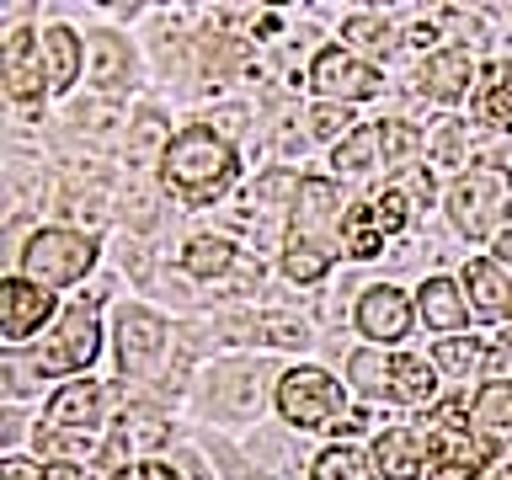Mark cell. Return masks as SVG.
Segmentation results:
<instances>
[{"label": "cell", "instance_id": "obj_28", "mask_svg": "<svg viewBox=\"0 0 512 480\" xmlns=\"http://www.w3.org/2000/svg\"><path fill=\"white\" fill-rule=\"evenodd\" d=\"M219 411L230 416H256L262 411V379L251 374V368H235V374L219 379Z\"/></svg>", "mask_w": 512, "mask_h": 480}, {"label": "cell", "instance_id": "obj_21", "mask_svg": "<svg viewBox=\"0 0 512 480\" xmlns=\"http://www.w3.org/2000/svg\"><path fill=\"white\" fill-rule=\"evenodd\" d=\"M432 390H438V374H432L427 358H395V363H390V400L427 406Z\"/></svg>", "mask_w": 512, "mask_h": 480}, {"label": "cell", "instance_id": "obj_40", "mask_svg": "<svg viewBox=\"0 0 512 480\" xmlns=\"http://www.w3.org/2000/svg\"><path fill=\"white\" fill-rule=\"evenodd\" d=\"M491 251H496V262H502V267H512V224H507L502 235H496V246H491Z\"/></svg>", "mask_w": 512, "mask_h": 480}, {"label": "cell", "instance_id": "obj_6", "mask_svg": "<svg viewBox=\"0 0 512 480\" xmlns=\"http://www.w3.org/2000/svg\"><path fill=\"white\" fill-rule=\"evenodd\" d=\"M342 219L347 214L336 208V182H326V176H304V187L294 198V235H288V246L336 256V230H342Z\"/></svg>", "mask_w": 512, "mask_h": 480}, {"label": "cell", "instance_id": "obj_17", "mask_svg": "<svg viewBox=\"0 0 512 480\" xmlns=\"http://www.w3.org/2000/svg\"><path fill=\"white\" fill-rule=\"evenodd\" d=\"M464 288H470L475 315H486V320H507L512 315V283L502 278L496 262H470L464 267Z\"/></svg>", "mask_w": 512, "mask_h": 480}, {"label": "cell", "instance_id": "obj_5", "mask_svg": "<svg viewBox=\"0 0 512 480\" xmlns=\"http://www.w3.org/2000/svg\"><path fill=\"white\" fill-rule=\"evenodd\" d=\"M342 384L320 368H288L278 379V411L294 422L299 432H315V427H336L342 422Z\"/></svg>", "mask_w": 512, "mask_h": 480}, {"label": "cell", "instance_id": "obj_19", "mask_svg": "<svg viewBox=\"0 0 512 480\" xmlns=\"http://www.w3.org/2000/svg\"><path fill=\"white\" fill-rule=\"evenodd\" d=\"M43 64H48V91H70L80 75V38L70 27L43 32Z\"/></svg>", "mask_w": 512, "mask_h": 480}, {"label": "cell", "instance_id": "obj_22", "mask_svg": "<svg viewBox=\"0 0 512 480\" xmlns=\"http://www.w3.org/2000/svg\"><path fill=\"white\" fill-rule=\"evenodd\" d=\"M230 331H246L251 342H272V347H304L310 326L294 315H251V320H230Z\"/></svg>", "mask_w": 512, "mask_h": 480}, {"label": "cell", "instance_id": "obj_39", "mask_svg": "<svg viewBox=\"0 0 512 480\" xmlns=\"http://www.w3.org/2000/svg\"><path fill=\"white\" fill-rule=\"evenodd\" d=\"M112 480H182L171 470V464H155V459H144V464H128V470H118Z\"/></svg>", "mask_w": 512, "mask_h": 480}, {"label": "cell", "instance_id": "obj_23", "mask_svg": "<svg viewBox=\"0 0 512 480\" xmlns=\"http://www.w3.org/2000/svg\"><path fill=\"white\" fill-rule=\"evenodd\" d=\"M310 475L315 480H379V464L368 459V454H358V448L336 443V448H326V454L315 459Z\"/></svg>", "mask_w": 512, "mask_h": 480}, {"label": "cell", "instance_id": "obj_34", "mask_svg": "<svg viewBox=\"0 0 512 480\" xmlns=\"http://www.w3.org/2000/svg\"><path fill=\"white\" fill-rule=\"evenodd\" d=\"M475 422H486L491 432H512V384H480L475 395Z\"/></svg>", "mask_w": 512, "mask_h": 480}, {"label": "cell", "instance_id": "obj_33", "mask_svg": "<svg viewBox=\"0 0 512 480\" xmlns=\"http://www.w3.org/2000/svg\"><path fill=\"white\" fill-rule=\"evenodd\" d=\"M38 448L54 454L59 464H75V459H91L96 454V432H59V427H38Z\"/></svg>", "mask_w": 512, "mask_h": 480}, {"label": "cell", "instance_id": "obj_15", "mask_svg": "<svg viewBox=\"0 0 512 480\" xmlns=\"http://www.w3.org/2000/svg\"><path fill=\"white\" fill-rule=\"evenodd\" d=\"M96 422H102V390H96L91 379H70L54 400H48V422H43V427L96 432Z\"/></svg>", "mask_w": 512, "mask_h": 480}, {"label": "cell", "instance_id": "obj_38", "mask_svg": "<svg viewBox=\"0 0 512 480\" xmlns=\"http://www.w3.org/2000/svg\"><path fill=\"white\" fill-rule=\"evenodd\" d=\"M347 123H352V118H347L342 102H320V107L310 112V134H315V139H342Z\"/></svg>", "mask_w": 512, "mask_h": 480}, {"label": "cell", "instance_id": "obj_16", "mask_svg": "<svg viewBox=\"0 0 512 480\" xmlns=\"http://www.w3.org/2000/svg\"><path fill=\"white\" fill-rule=\"evenodd\" d=\"M470 112L491 128H512V64H486V75L470 91Z\"/></svg>", "mask_w": 512, "mask_h": 480}, {"label": "cell", "instance_id": "obj_25", "mask_svg": "<svg viewBox=\"0 0 512 480\" xmlns=\"http://www.w3.org/2000/svg\"><path fill=\"white\" fill-rule=\"evenodd\" d=\"M347 379H352V390L368 395V400L390 395V363H384V352H374V347L352 352V358H347Z\"/></svg>", "mask_w": 512, "mask_h": 480}, {"label": "cell", "instance_id": "obj_11", "mask_svg": "<svg viewBox=\"0 0 512 480\" xmlns=\"http://www.w3.org/2000/svg\"><path fill=\"white\" fill-rule=\"evenodd\" d=\"M470 48H438V54L422 59V70H416V96H427V102H454V96L470 91Z\"/></svg>", "mask_w": 512, "mask_h": 480}, {"label": "cell", "instance_id": "obj_20", "mask_svg": "<svg viewBox=\"0 0 512 480\" xmlns=\"http://www.w3.org/2000/svg\"><path fill=\"white\" fill-rule=\"evenodd\" d=\"M342 38H347V54H358V59L368 64V59H384V54H390L395 32H390V22H384V16L358 11V16H347Z\"/></svg>", "mask_w": 512, "mask_h": 480}, {"label": "cell", "instance_id": "obj_35", "mask_svg": "<svg viewBox=\"0 0 512 480\" xmlns=\"http://www.w3.org/2000/svg\"><path fill=\"white\" fill-rule=\"evenodd\" d=\"M283 272H288L294 283H320V278L331 272V256H326V251H294V246H288V251H283Z\"/></svg>", "mask_w": 512, "mask_h": 480}, {"label": "cell", "instance_id": "obj_2", "mask_svg": "<svg viewBox=\"0 0 512 480\" xmlns=\"http://www.w3.org/2000/svg\"><path fill=\"white\" fill-rule=\"evenodd\" d=\"M448 219L470 240L491 235L502 219H512V171L502 166H470L448 187Z\"/></svg>", "mask_w": 512, "mask_h": 480}, {"label": "cell", "instance_id": "obj_1", "mask_svg": "<svg viewBox=\"0 0 512 480\" xmlns=\"http://www.w3.org/2000/svg\"><path fill=\"white\" fill-rule=\"evenodd\" d=\"M160 176H166V187H171L176 203L208 208L224 187L235 182V150H230V139H224V134L192 123V128H182V134L171 139L166 160H160Z\"/></svg>", "mask_w": 512, "mask_h": 480}, {"label": "cell", "instance_id": "obj_3", "mask_svg": "<svg viewBox=\"0 0 512 480\" xmlns=\"http://www.w3.org/2000/svg\"><path fill=\"white\" fill-rule=\"evenodd\" d=\"M96 262V240L80 230H38L22 246V278L38 288H59V283H80Z\"/></svg>", "mask_w": 512, "mask_h": 480}, {"label": "cell", "instance_id": "obj_10", "mask_svg": "<svg viewBox=\"0 0 512 480\" xmlns=\"http://www.w3.org/2000/svg\"><path fill=\"white\" fill-rule=\"evenodd\" d=\"M48 315H54V294H48V288H38L32 278H6L0 283V336H6L11 347H22Z\"/></svg>", "mask_w": 512, "mask_h": 480}, {"label": "cell", "instance_id": "obj_4", "mask_svg": "<svg viewBox=\"0 0 512 480\" xmlns=\"http://www.w3.org/2000/svg\"><path fill=\"white\" fill-rule=\"evenodd\" d=\"M96 304H102V294H91V299H80L70 315L59 320V331H54V347L38 352L27 368L22 363H6V384H16L22 374H75V368H91L96 358Z\"/></svg>", "mask_w": 512, "mask_h": 480}, {"label": "cell", "instance_id": "obj_29", "mask_svg": "<svg viewBox=\"0 0 512 480\" xmlns=\"http://www.w3.org/2000/svg\"><path fill=\"white\" fill-rule=\"evenodd\" d=\"M368 214H374V224H379V235H400L411 224V214H416V198L400 182H390L379 192V198H368Z\"/></svg>", "mask_w": 512, "mask_h": 480}, {"label": "cell", "instance_id": "obj_13", "mask_svg": "<svg viewBox=\"0 0 512 480\" xmlns=\"http://www.w3.org/2000/svg\"><path fill=\"white\" fill-rule=\"evenodd\" d=\"M374 464L384 480H416L427 470V432L422 427H390L374 438Z\"/></svg>", "mask_w": 512, "mask_h": 480}, {"label": "cell", "instance_id": "obj_7", "mask_svg": "<svg viewBox=\"0 0 512 480\" xmlns=\"http://www.w3.org/2000/svg\"><path fill=\"white\" fill-rule=\"evenodd\" d=\"M491 454H496V443L486 438V432L438 427V422H432V432H427V475L432 480H480V470L491 464Z\"/></svg>", "mask_w": 512, "mask_h": 480}, {"label": "cell", "instance_id": "obj_41", "mask_svg": "<svg viewBox=\"0 0 512 480\" xmlns=\"http://www.w3.org/2000/svg\"><path fill=\"white\" fill-rule=\"evenodd\" d=\"M411 43H416V48H427V43H438V32H432L427 22H416V27H411Z\"/></svg>", "mask_w": 512, "mask_h": 480}, {"label": "cell", "instance_id": "obj_30", "mask_svg": "<svg viewBox=\"0 0 512 480\" xmlns=\"http://www.w3.org/2000/svg\"><path fill=\"white\" fill-rule=\"evenodd\" d=\"M342 246L358 256V262H368V256H379V251H384V235H379L374 214H368V203L347 208V219H342Z\"/></svg>", "mask_w": 512, "mask_h": 480}, {"label": "cell", "instance_id": "obj_26", "mask_svg": "<svg viewBox=\"0 0 512 480\" xmlns=\"http://www.w3.org/2000/svg\"><path fill=\"white\" fill-rule=\"evenodd\" d=\"M171 150V134L166 123H160V112H139L134 118V139H128V160H139V166H160Z\"/></svg>", "mask_w": 512, "mask_h": 480}, {"label": "cell", "instance_id": "obj_8", "mask_svg": "<svg viewBox=\"0 0 512 480\" xmlns=\"http://www.w3.org/2000/svg\"><path fill=\"white\" fill-rule=\"evenodd\" d=\"M304 86H315L326 102H363V96H379V70L374 64H363L358 54H347V48H320L310 59V80Z\"/></svg>", "mask_w": 512, "mask_h": 480}, {"label": "cell", "instance_id": "obj_24", "mask_svg": "<svg viewBox=\"0 0 512 480\" xmlns=\"http://www.w3.org/2000/svg\"><path fill=\"white\" fill-rule=\"evenodd\" d=\"M182 267L192 272V278H219V272L235 267V246H230V240H219V235H198V240H187Z\"/></svg>", "mask_w": 512, "mask_h": 480}, {"label": "cell", "instance_id": "obj_12", "mask_svg": "<svg viewBox=\"0 0 512 480\" xmlns=\"http://www.w3.org/2000/svg\"><path fill=\"white\" fill-rule=\"evenodd\" d=\"M358 331L374 336V342H400V336L411 331V299L390 283L368 288L358 299Z\"/></svg>", "mask_w": 512, "mask_h": 480}, {"label": "cell", "instance_id": "obj_32", "mask_svg": "<svg viewBox=\"0 0 512 480\" xmlns=\"http://www.w3.org/2000/svg\"><path fill=\"white\" fill-rule=\"evenodd\" d=\"M432 363L448 368L454 379H470L480 368V342H475V336H443V342L432 347Z\"/></svg>", "mask_w": 512, "mask_h": 480}, {"label": "cell", "instance_id": "obj_9", "mask_svg": "<svg viewBox=\"0 0 512 480\" xmlns=\"http://www.w3.org/2000/svg\"><path fill=\"white\" fill-rule=\"evenodd\" d=\"M0 86H6L11 102L38 107L43 86H48V64H43V38L38 32H11L6 48H0Z\"/></svg>", "mask_w": 512, "mask_h": 480}, {"label": "cell", "instance_id": "obj_18", "mask_svg": "<svg viewBox=\"0 0 512 480\" xmlns=\"http://www.w3.org/2000/svg\"><path fill=\"white\" fill-rule=\"evenodd\" d=\"M416 310H422V320H427V326H438V331H459L464 320H470L459 288L448 283V278H427L422 294H416Z\"/></svg>", "mask_w": 512, "mask_h": 480}, {"label": "cell", "instance_id": "obj_31", "mask_svg": "<svg viewBox=\"0 0 512 480\" xmlns=\"http://www.w3.org/2000/svg\"><path fill=\"white\" fill-rule=\"evenodd\" d=\"M374 155H379V123L374 128H352V134L336 144V171L363 176L368 166H374Z\"/></svg>", "mask_w": 512, "mask_h": 480}, {"label": "cell", "instance_id": "obj_37", "mask_svg": "<svg viewBox=\"0 0 512 480\" xmlns=\"http://www.w3.org/2000/svg\"><path fill=\"white\" fill-rule=\"evenodd\" d=\"M416 139L406 123H379V150H384V166H400V160H406L411 150H416Z\"/></svg>", "mask_w": 512, "mask_h": 480}, {"label": "cell", "instance_id": "obj_36", "mask_svg": "<svg viewBox=\"0 0 512 480\" xmlns=\"http://www.w3.org/2000/svg\"><path fill=\"white\" fill-rule=\"evenodd\" d=\"M432 160H438V166H459V160H464V123H459V118H443V123H438Z\"/></svg>", "mask_w": 512, "mask_h": 480}, {"label": "cell", "instance_id": "obj_42", "mask_svg": "<svg viewBox=\"0 0 512 480\" xmlns=\"http://www.w3.org/2000/svg\"><path fill=\"white\" fill-rule=\"evenodd\" d=\"M496 480H512V464H507V470H502V475H496Z\"/></svg>", "mask_w": 512, "mask_h": 480}, {"label": "cell", "instance_id": "obj_27", "mask_svg": "<svg viewBox=\"0 0 512 480\" xmlns=\"http://www.w3.org/2000/svg\"><path fill=\"white\" fill-rule=\"evenodd\" d=\"M91 59H96L91 80L102 91H112V86H123V80H128V48L112 38V32H96V38H91Z\"/></svg>", "mask_w": 512, "mask_h": 480}, {"label": "cell", "instance_id": "obj_14", "mask_svg": "<svg viewBox=\"0 0 512 480\" xmlns=\"http://www.w3.org/2000/svg\"><path fill=\"white\" fill-rule=\"evenodd\" d=\"M166 347V320L150 310H123L118 320V363L123 374H144V363Z\"/></svg>", "mask_w": 512, "mask_h": 480}]
</instances>
